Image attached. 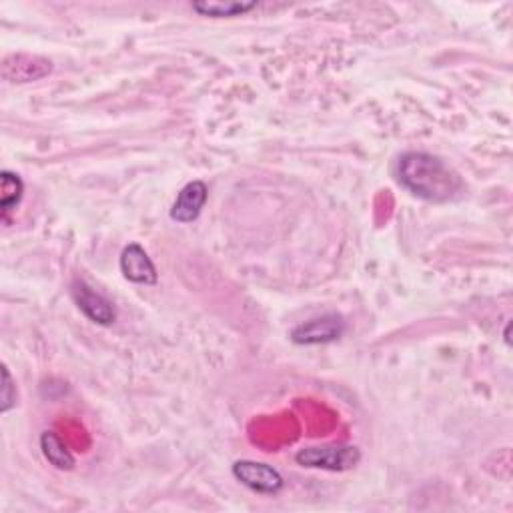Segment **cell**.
Wrapping results in <instances>:
<instances>
[{
  "mask_svg": "<svg viewBox=\"0 0 513 513\" xmlns=\"http://www.w3.org/2000/svg\"><path fill=\"white\" fill-rule=\"evenodd\" d=\"M39 445L43 451V457L59 471H73L77 467V459L67 447V443L51 429L43 431L39 437Z\"/></svg>",
  "mask_w": 513,
  "mask_h": 513,
  "instance_id": "8fae6325",
  "label": "cell"
},
{
  "mask_svg": "<svg viewBox=\"0 0 513 513\" xmlns=\"http://www.w3.org/2000/svg\"><path fill=\"white\" fill-rule=\"evenodd\" d=\"M71 297L79 311L95 325L99 327H111L117 323V309L111 299H107L103 293L95 291L87 281L75 279L71 283Z\"/></svg>",
  "mask_w": 513,
  "mask_h": 513,
  "instance_id": "5b68a950",
  "label": "cell"
},
{
  "mask_svg": "<svg viewBox=\"0 0 513 513\" xmlns=\"http://www.w3.org/2000/svg\"><path fill=\"white\" fill-rule=\"evenodd\" d=\"M0 375H3V381H0V413L7 415L11 409L17 407V383L7 363L0 365Z\"/></svg>",
  "mask_w": 513,
  "mask_h": 513,
  "instance_id": "7c38bea8",
  "label": "cell"
},
{
  "mask_svg": "<svg viewBox=\"0 0 513 513\" xmlns=\"http://www.w3.org/2000/svg\"><path fill=\"white\" fill-rule=\"evenodd\" d=\"M509 329H511V321H507V327H505V333H503V337H505V343H507V345L511 343V339H509Z\"/></svg>",
  "mask_w": 513,
  "mask_h": 513,
  "instance_id": "4fadbf2b",
  "label": "cell"
},
{
  "mask_svg": "<svg viewBox=\"0 0 513 513\" xmlns=\"http://www.w3.org/2000/svg\"><path fill=\"white\" fill-rule=\"evenodd\" d=\"M25 197V181L15 171L3 169L0 171V217L9 223L11 213L23 203Z\"/></svg>",
  "mask_w": 513,
  "mask_h": 513,
  "instance_id": "30bf717a",
  "label": "cell"
},
{
  "mask_svg": "<svg viewBox=\"0 0 513 513\" xmlns=\"http://www.w3.org/2000/svg\"><path fill=\"white\" fill-rule=\"evenodd\" d=\"M259 7L257 0H195L193 13L205 19H237L253 13Z\"/></svg>",
  "mask_w": 513,
  "mask_h": 513,
  "instance_id": "9c48e42d",
  "label": "cell"
},
{
  "mask_svg": "<svg viewBox=\"0 0 513 513\" xmlns=\"http://www.w3.org/2000/svg\"><path fill=\"white\" fill-rule=\"evenodd\" d=\"M119 269L123 277L133 283V285H145V287H155L159 283V271L145 251L143 245L139 243H129L119 257Z\"/></svg>",
  "mask_w": 513,
  "mask_h": 513,
  "instance_id": "8992f818",
  "label": "cell"
},
{
  "mask_svg": "<svg viewBox=\"0 0 513 513\" xmlns=\"http://www.w3.org/2000/svg\"><path fill=\"white\" fill-rule=\"evenodd\" d=\"M397 183L427 203H449L463 193V181L441 157L427 151H407L395 165Z\"/></svg>",
  "mask_w": 513,
  "mask_h": 513,
  "instance_id": "6da1fadb",
  "label": "cell"
},
{
  "mask_svg": "<svg viewBox=\"0 0 513 513\" xmlns=\"http://www.w3.org/2000/svg\"><path fill=\"white\" fill-rule=\"evenodd\" d=\"M345 331H347L345 317L337 311H329L295 325L289 333V339L301 347L329 345L339 341L345 335Z\"/></svg>",
  "mask_w": 513,
  "mask_h": 513,
  "instance_id": "3957f363",
  "label": "cell"
},
{
  "mask_svg": "<svg viewBox=\"0 0 513 513\" xmlns=\"http://www.w3.org/2000/svg\"><path fill=\"white\" fill-rule=\"evenodd\" d=\"M53 73V63L39 55H11L3 63V79L13 85H27L41 81Z\"/></svg>",
  "mask_w": 513,
  "mask_h": 513,
  "instance_id": "ba28073f",
  "label": "cell"
},
{
  "mask_svg": "<svg viewBox=\"0 0 513 513\" xmlns=\"http://www.w3.org/2000/svg\"><path fill=\"white\" fill-rule=\"evenodd\" d=\"M231 473L243 487L259 495H279L285 489L281 471L265 461L239 459L231 465Z\"/></svg>",
  "mask_w": 513,
  "mask_h": 513,
  "instance_id": "277c9868",
  "label": "cell"
},
{
  "mask_svg": "<svg viewBox=\"0 0 513 513\" xmlns=\"http://www.w3.org/2000/svg\"><path fill=\"white\" fill-rule=\"evenodd\" d=\"M209 201V187L205 181L195 179L189 181L179 193L177 199L169 211V217L177 225H189L197 221Z\"/></svg>",
  "mask_w": 513,
  "mask_h": 513,
  "instance_id": "52a82bcc",
  "label": "cell"
},
{
  "mask_svg": "<svg viewBox=\"0 0 513 513\" xmlns=\"http://www.w3.org/2000/svg\"><path fill=\"white\" fill-rule=\"evenodd\" d=\"M361 461V449L349 443H325L303 447L295 453V463L305 469H321L331 473L351 471Z\"/></svg>",
  "mask_w": 513,
  "mask_h": 513,
  "instance_id": "7a4b0ae2",
  "label": "cell"
}]
</instances>
